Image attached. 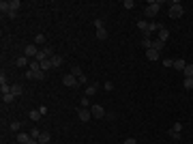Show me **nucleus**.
<instances>
[{
    "label": "nucleus",
    "mask_w": 193,
    "mask_h": 144,
    "mask_svg": "<svg viewBox=\"0 0 193 144\" xmlns=\"http://www.w3.org/2000/svg\"><path fill=\"white\" fill-rule=\"evenodd\" d=\"M35 41H37V43H45V35H37Z\"/></svg>",
    "instance_id": "obj_31"
},
{
    "label": "nucleus",
    "mask_w": 193,
    "mask_h": 144,
    "mask_svg": "<svg viewBox=\"0 0 193 144\" xmlns=\"http://www.w3.org/2000/svg\"><path fill=\"white\" fill-rule=\"evenodd\" d=\"M39 133H41L39 129H32V131H30V138H35V140H37V138H39Z\"/></svg>",
    "instance_id": "obj_35"
},
{
    "label": "nucleus",
    "mask_w": 193,
    "mask_h": 144,
    "mask_svg": "<svg viewBox=\"0 0 193 144\" xmlns=\"http://www.w3.org/2000/svg\"><path fill=\"white\" fill-rule=\"evenodd\" d=\"M95 26H96V30H99V28H103V22H101V19H95Z\"/></svg>",
    "instance_id": "obj_39"
},
{
    "label": "nucleus",
    "mask_w": 193,
    "mask_h": 144,
    "mask_svg": "<svg viewBox=\"0 0 193 144\" xmlns=\"http://www.w3.org/2000/svg\"><path fill=\"white\" fill-rule=\"evenodd\" d=\"M19 129H22V123H17V121L11 123V131H17V133H19Z\"/></svg>",
    "instance_id": "obj_28"
},
{
    "label": "nucleus",
    "mask_w": 193,
    "mask_h": 144,
    "mask_svg": "<svg viewBox=\"0 0 193 144\" xmlns=\"http://www.w3.org/2000/svg\"><path fill=\"white\" fill-rule=\"evenodd\" d=\"M183 73H185V78H193V65H187Z\"/></svg>",
    "instance_id": "obj_26"
},
{
    "label": "nucleus",
    "mask_w": 193,
    "mask_h": 144,
    "mask_svg": "<svg viewBox=\"0 0 193 144\" xmlns=\"http://www.w3.org/2000/svg\"><path fill=\"white\" fill-rule=\"evenodd\" d=\"M96 88H99V84H88L86 91H84V97H92L96 93Z\"/></svg>",
    "instance_id": "obj_11"
},
{
    "label": "nucleus",
    "mask_w": 193,
    "mask_h": 144,
    "mask_svg": "<svg viewBox=\"0 0 193 144\" xmlns=\"http://www.w3.org/2000/svg\"><path fill=\"white\" fill-rule=\"evenodd\" d=\"M26 78H30V80H43L45 78V71H26Z\"/></svg>",
    "instance_id": "obj_6"
},
{
    "label": "nucleus",
    "mask_w": 193,
    "mask_h": 144,
    "mask_svg": "<svg viewBox=\"0 0 193 144\" xmlns=\"http://www.w3.org/2000/svg\"><path fill=\"white\" fill-rule=\"evenodd\" d=\"M122 144H138V142H135V138H127Z\"/></svg>",
    "instance_id": "obj_38"
},
{
    "label": "nucleus",
    "mask_w": 193,
    "mask_h": 144,
    "mask_svg": "<svg viewBox=\"0 0 193 144\" xmlns=\"http://www.w3.org/2000/svg\"><path fill=\"white\" fill-rule=\"evenodd\" d=\"M62 62H64V58H62V56H56V54L51 56V65H54V67H60Z\"/></svg>",
    "instance_id": "obj_16"
},
{
    "label": "nucleus",
    "mask_w": 193,
    "mask_h": 144,
    "mask_svg": "<svg viewBox=\"0 0 193 144\" xmlns=\"http://www.w3.org/2000/svg\"><path fill=\"white\" fill-rule=\"evenodd\" d=\"M133 6H135L133 0H125V9H133Z\"/></svg>",
    "instance_id": "obj_30"
},
{
    "label": "nucleus",
    "mask_w": 193,
    "mask_h": 144,
    "mask_svg": "<svg viewBox=\"0 0 193 144\" xmlns=\"http://www.w3.org/2000/svg\"><path fill=\"white\" fill-rule=\"evenodd\" d=\"M159 6H161V2H154V0L148 2V6L144 9V15L146 17H154V15L159 13Z\"/></svg>",
    "instance_id": "obj_2"
},
{
    "label": "nucleus",
    "mask_w": 193,
    "mask_h": 144,
    "mask_svg": "<svg viewBox=\"0 0 193 144\" xmlns=\"http://www.w3.org/2000/svg\"><path fill=\"white\" fill-rule=\"evenodd\" d=\"M96 39H101V41L107 39V30H105V28H99V30H96Z\"/></svg>",
    "instance_id": "obj_20"
},
{
    "label": "nucleus",
    "mask_w": 193,
    "mask_h": 144,
    "mask_svg": "<svg viewBox=\"0 0 193 144\" xmlns=\"http://www.w3.org/2000/svg\"><path fill=\"white\" fill-rule=\"evenodd\" d=\"M26 62H28V56H19V58L15 60V65H17V67H26Z\"/></svg>",
    "instance_id": "obj_21"
},
{
    "label": "nucleus",
    "mask_w": 193,
    "mask_h": 144,
    "mask_svg": "<svg viewBox=\"0 0 193 144\" xmlns=\"http://www.w3.org/2000/svg\"><path fill=\"white\" fill-rule=\"evenodd\" d=\"M174 67H176L178 71H185V67H187V62H185V58H176V60H174Z\"/></svg>",
    "instance_id": "obj_14"
},
{
    "label": "nucleus",
    "mask_w": 193,
    "mask_h": 144,
    "mask_svg": "<svg viewBox=\"0 0 193 144\" xmlns=\"http://www.w3.org/2000/svg\"><path fill=\"white\" fill-rule=\"evenodd\" d=\"M37 140H39V144H47L49 142V133H47V131H41Z\"/></svg>",
    "instance_id": "obj_15"
},
{
    "label": "nucleus",
    "mask_w": 193,
    "mask_h": 144,
    "mask_svg": "<svg viewBox=\"0 0 193 144\" xmlns=\"http://www.w3.org/2000/svg\"><path fill=\"white\" fill-rule=\"evenodd\" d=\"M0 11H2V15H6V13H9V11H11V4H9V2H4V0H2V2H0Z\"/></svg>",
    "instance_id": "obj_17"
},
{
    "label": "nucleus",
    "mask_w": 193,
    "mask_h": 144,
    "mask_svg": "<svg viewBox=\"0 0 193 144\" xmlns=\"http://www.w3.org/2000/svg\"><path fill=\"white\" fill-rule=\"evenodd\" d=\"M146 58H148V60H159V52H157V49H146Z\"/></svg>",
    "instance_id": "obj_12"
},
{
    "label": "nucleus",
    "mask_w": 193,
    "mask_h": 144,
    "mask_svg": "<svg viewBox=\"0 0 193 144\" xmlns=\"http://www.w3.org/2000/svg\"><path fill=\"white\" fill-rule=\"evenodd\" d=\"M13 99H15V95H13V93H6V95H2V101H4V103H13Z\"/></svg>",
    "instance_id": "obj_25"
},
{
    "label": "nucleus",
    "mask_w": 193,
    "mask_h": 144,
    "mask_svg": "<svg viewBox=\"0 0 193 144\" xmlns=\"http://www.w3.org/2000/svg\"><path fill=\"white\" fill-rule=\"evenodd\" d=\"M62 84H64V86H69V88H75V86H77V78H75L73 73H69V75H64V78H62Z\"/></svg>",
    "instance_id": "obj_3"
},
{
    "label": "nucleus",
    "mask_w": 193,
    "mask_h": 144,
    "mask_svg": "<svg viewBox=\"0 0 193 144\" xmlns=\"http://www.w3.org/2000/svg\"><path fill=\"white\" fill-rule=\"evenodd\" d=\"M88 103H90V97H82V108H88Z\"/></svg>",
    "instance_id": "obj_33"
},
{
    "label": "nucleus",
    "mask_w": 193,
    "mask_h": 144,
    "mask_svg": "<svg viewBox=\"0 0 193 144\" xmlns=\"http://www.w3.org/2000/svg\"><path fill=\"white\" fill-rule=\"evenodd\" d=\"M11 93H13L15 97H19L24 91H22V86H19V84H13V86H11Z\"/></svg>",
    "instance_id": "obj_18"
},
{
    "label": "nucleus",
    "mask_w": 193,
    "mask_h": 144,
    "mask_svg": "<svg viewBox=\"0 0 193 144\" xmlns=\"http://www.w3.org/2000/svg\"><path fill=\"white\" fill-rule=\"evenodd\" d=\"M138 28H140V30L144 32L146 37H150V24H148V22H144V19H140V22H138Z\"/></svg>",
    "instance_id": "obj_9"
},
{
    "label": "nucleus",
    "mask_w": 193,
    "mask_h": 144,
    "mask_svg": "<svg viewBox=\"0 0 193 144\" xmlns=\"http://www.w3.org/2000/svg\"><path fill=\"white\" fill-rule=\"evenodd\" d=\"M39 52H41V49L37 48L35 43H30V45L26 48V52H24V56H28V58H37V56H39Z\"/></svg>",
    "instance_id": "obj_5"
},
{
    "label": "nucleus",
    "mask_w": 193,
    "mask_h": 144,
    "mask_svg": "<svg viewBox=\"0 0 193 144\" xmlns=\"http://www.w3.org/2000/svg\"><path fill=\"white\" fill-rule=\"evenodd\" d=\"M39 112H41V116H45V114H47V108H45V105H41V108H39Z\"/></svg>",
    "instance_id": "obj_37"
},
{
    "label": "nucleus",
    "mask_w": 193,
    "mask_h": 144,
    "mask_svg": "<svg viewBox=\"0 0 193 144\" xmlns=\"http://www.w3.org/2000/svg\"><path fill=\"white\" fill-rule=\"evenodd\" d=\"M28 116H30V121H39V118H41V112H39V110H30Z\"/></svg>",
    "instance_id": "obj_23"
},
{
    "label": "nucleus",
    "mask_w": 193,
    "mask_h": 144,
    "mask_svg": "<svg viewBox=\"0 0 193 144\" xmlns=\"http://www.w3.org/2000/svg\"><path fill=\"white\" fill-rule=\"evenodd\" d=\"M28 140H30V133H24V131L17 133V142L19 144H28Z\"/></svg>",
    "instance_id": "obj_13"
},
{
    "label": "nucleus",
    "mask_w": 193,
    "mask_h": 144,
    "mask_svg": "<svg viewBox=\"0 0 193 144\" xmlns=\"http://www.w3.org/2000/svg\"><path fill=\"white\" fill-rule=\"evenodd\" d=\"M163 67H174V60H172V58H165V60H163Z\"/></svg>",
    "instance_id": "obj_32"
},
{
    "label": "nucleus",
    "mask_w": 193,
    "mask_h": 144,
    "mask_svg": "<svg viewBox=\"0 0 193 144\" xmlns=\"http://www.w3.org/2000/svg\"><path fill=\"white\" fill-rule=\"evenodd\" d=\"M163 45H165V43H163V41H159V39H157V41H152V49H157V52H161V49H163Z\"/></svg>",
    "instance_id": "obj_24"
},
{
    "label": "nucleus",
    "mask_w": 193,
    "mask_h": 144,
    "mask_svg": "<svg viewBox=\"0 0 193 144\" xmlns=\"http://www.w3.org/2000/svg\"><path fill=\"white\" fill-rule=\"evenodd\" d=\"M103 88H105V91H114V84H112V82H105Z\"/></svg>",
    "instance_id": "obj_34"
},
{
    "label": "nucleus",
    "mask_w": 193,
    "mask_h": 144,
    "mask_svg": "<svg viewBox=\"0 0 193 144\" xmlns=\"http://www.w3.org/2000/svg\"><path fill=\"white\" fill-rule=\"evenodd\" d=\"M90 112H92V116H95V118H103V116H105L103 105H92V108H90Z\"/></svg>",
    "instance_id": "obj_8"
},
{
    "label": "nucleus",
    "mask_w": 193,
    "mask_h": 144,
    "mask_svg": "<svg viewBox=\"0 0 193 144\" xmlns=\"http://www.w3.org/2000/svg\"><path fill=\"white\" fill-rule=\"evenodd\" d=\"M9 4H11V9H13V11H17V9H19V0H11Z\"/></svg>",
    "instance_id": "obj_29"
},
{
    "label": "nucleus",
    "mask_w": 193,
    "mask_h": 144,
    "mask_svg": "<svg viewBox=\"0 0 193 144\" xmlns=\"http://www.w3.org/2000/svg\"><path fill=\"white\" fill-rule=\"evenodd\" d=\"M54 65H51V58H47V60H41V69L43 71H47V69H51Z\"/></svg>",
    "instance_id": "obj_19"
},
{
    "label": "nucleus",
    "mask_w": 193,
    "mask_h": 144,
    "mask_svg": "<svg viewBox=\"0 0 193 144\" xmlns=\"http://www.w3.org/2000/svg\"><path fill=\"white\" fill-rule=\"evenodd\" d=\"M77 116H80V121H82V123H88V121H90V116H92V112H90L88 108H80V110H77Z\"/></svg>",
    "instance_id": "obj_4"
},
{
    "label": "nucleus",
    "mask_w": 193,
    "mask_h": 144,
    "mask_svg": "<svg viewBox=\"0 0 193 144\" xmlns=\"http://www.w3.org/2000/svg\"><path fill=\"white\" fill-rule=\"evenodd\" d=\"M15 15H17V11H13V9H11V11H9V13H6V17H11V19H13V17H15Z\"/></svg>",
    "instance_id": "obj_36"
},
{
    "label": "nucleus",
    "mask_w": 193,
    "mask_h": 144,
    "mask_svg": "<svg viewBox=\"0 0 193 144\" xmlns=\"http://www.w3.org/2000/svg\"><path fill=\"white\" fill-rule=\"evenodd\" d=\"M183 13H185L183 4H180V2H172V6H170V17H172V19H178V17H183Z\"/></svg>",
    "instance_id": "obj_1"
},
{
    "label": "nucleus",
    "mask_w": 193,
    "mask_h": 144,
    "mask_svg": "<svg viewBox=\"0 0 193 144\" xmlns=\"http://www.w3.org/2000/svg\"><path fill=\"white\" fill-rule=\"evenodd\" d=\"M167 39H170V30H167L165 26H161V28H159V41H163V43H165Z\"/></svg>",
    "instance_id": "obj_10"
},
{
    "label": "nucleus",
    "mask_w": 193,
    "mask_h": 144,
    "mask_svg": "<svg viewBox=\"0 0 193 144\" xmlns=\"http://www.w3.org/2000/svg\"><path fill=\"white\" fill-rule=\"evenodd\" d=\"M180 131H183V125H180V123H176V125H172L170 136H172V138H176V140H180Z\"/></svg>",
    "instance_id": "obj_7"
},
{
    "label": "nucleus",
    "mask_w": 193,
    "mask_h": 144,
    "mask_svg": "<svg viewBox=\"0 0 193 144\" xmlns=\"http://www.w3.org/2000/svg\"><path fill=\"white\" fill-rule=\"evenodd\" d=\"M185 88H187V91L193 88V78H185Z\"/></svg>",
    "instance_id": "obj_27"
},
{
    "label": "nucleus",
    "mask_w": 193,
    "mask_h": 144,
    "mask_svg": "<svg viewBox=\"0 0 193 144\" xmlns=\"http://www.w3.org/2000/svg\"><path fill=\"white\" fill-rule=\"evenodd\" d=\"M30 71H43V69H41V62H39V60H32V62H30Z\"/></svg>",
    "instance_id": "obj_22"
}]
</instances>
